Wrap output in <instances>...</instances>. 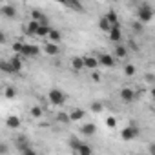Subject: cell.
Here are the masks:
<instances>
[{
  "mask_svg": "<svg viewBox=\"0 0 155 155\" xmlns=\"http://www.w3.org/2000/svg\"><path fill=\"white\" fill-rule=\"evenodd\" d=\"M137 18H139V22H142V24L151 22V18H153V8L148 6V4H142V6L139 8V11H137Z\"/></svg>",
  "mask_w": 155,
  "mask_h": 155,
  "instance_id": "cell-1",
  "label": "cell"
},
{
  "mask_svg": "<svg viewBox=\"0 0 155 155\" xmlns=\"http://www.w3.org/2000/svg\"><path fill=\"white\" fill-rule=\"evenodd\" d=\"M48 99H49V102H51L53 106H62V104L66 102V95H64V91H60V90H57V88L49 90Z\"/></svg>",
  "mask_w": 155,
  "mask_h": 155,
  "instance_id": "cell-2",
  "label": "cell"
},
{
  "mask_svg": "<svg viewBox=\"0 0 155 155\" xmlns=\"http://www.w3.org/2000/svg\"><path fill=\"white\" fill-rule=\"evenodd\" d=\"M140 135V130L135 126V124H131V126H126L124 130H122V133H120V137L124 139V140H133V139H137Z\"/></svg>",
  "mask_w": 155,
  "mask_h": 155,
  "instance_id": "cell-3",
  "label": "cell"
},
{
  "mask_svg": "<svg viewBox=\"0 0 155 155\" xmlns=\"http://www.w3.org/2000/svg\"><path fill=\"white\" fill-rule=\"evenodd\" d=\"M40 53V48L38 46H35V44H22V51H20V55H24V57H37Z\"/></svg>",
  "mask_w": 155,
  "mask_h": 155,
  "instance_id": "cell-4",
  "label": "cell"
},
{
  "mask_svg": "<svg viewBox=\"0 0 155 155\" xmlns=\"http://www.w3.org/2000/svg\"><path fill=\"white\" fill-rule=\"evenodd\" d=\"M97 60H99V66H104V68H113L115 66V58L110 53H101L97 57Z\"/></svg>",
  "mask_w": 155,
  "mask_h": 155,
  "instance_id": "cell-5",
  "label": "cell"
},
{
  "mask_svg": "<svg viewBox=\"0 0 155 155\" xmlns=\"http://www.w3.org/2000/svg\"><path fill=\"white\" fill-rule=\"evenodd\" d=\"M108 35H110V40L111 42H120V38H122V33H120V28L119 26H111L110 31H108Z\"/></svg>",
  "mask_w": 155,
  "mask_h": 155,
  "instance_id": "cell-6",
  "label": "cell"
},
{
  "mask_svg": "<svg viewBox=\"0 0 155 155\" xmlns=\"http://www.w3.org/2000/svg\"><path fill=\"white\" fill-rule=\"evenodd\" d=\"M84 58V68H88V69H97L99 68V60H97V57H93V55H86V57H82Z\"/></svg>",
  "mask_w": 155,
  "mask_h": 155,
  "instance_id": "cell-7",
  "label": "cell"
},
{
  "mask_svg": "<svg viewBox=\"0 0 155 155\" xmlns=\"http://www.w3.org/2000/svg\"><path fill=\"white\" fill-rule=\"evenodd\" d=\"M135 91L133 90H130V88H124V90H120V101L122 102H131V101H135Z\"/></svg>",
  "mask_w": 155,
  "mask_h": 155,
  "instance_id": "cell-8",
  "label": "cell"
},
{
  "mask_svg": "<svg viewBox=\"0 0 155 155\" xmlns=\"http://www.w3.org/2000/svg\"><path fill=\"white\" fill-rule=\"evenodd\" d=\"M81 133H82V135H86V137H91V135H95V133H97V126H95V124H91V122H86V124H82V126H81Z\"/></svg>",
  "mask_w": 155,
  "mask_h": 155,
  "instance_id": "cell-9",
  "label": "cell"
},
{
  "mask_svg": "<svg viewBox=\"0 0 155 155\" xmlns=\"http://www.w3.org/2000/svg\"><path fill=\"white\" fill-rule=\"evenodd\" d=\"M0 13H2L6 18H15L17 17V9H15V6H2V8H0Z\"/></svg>",
  "mask_w": 155,
  "mask_h": 155,
  "instance_id": "cell-10",
  "label": "cell"
},
{
  "mask_svg": "<svg viewBox=\"0 0 155 155\" xmlns=\"http://www.w3.org/2000/svg\"><path fill=\"white\" fill-rule=\"evenodd\" d=\"M9 66H11L13 73H18V71L22 69V58H20V55H17V57H11V58H9Z\"/></svg>",
  "mask_w": 155,
  "mask_h": 155,
  "instance_id": "cell-11",
  "label": "cell"
},
{
  "mask_svg": "<svg viewBox=\"0 0 155 155\" xmlns=\"http://www.w3.org/2000/svg\"><path fill=\"white\" fill-rule=\"evenodd\" d=\"M64 6H68L69 9H73V11H84V8H82V4L79 2V0H64L62 2Z\"/></svg>",
  "mask_w": 155,
  "mask_h": 155,
  "instance_id": "cell-12",
  "label": "cell"
},
{
  "mask_svg": "<svg viewBox=\"0 0 155 155\" xmlns=\"http://www.w3.org/2000/svg\"><path fill=\"white\" fill-rule=\"evenodd\" d=\"M48 38H49V42H60L62 40V33L58 31V29H49V33H48Z\"/></svg>",
  "mask_w": 155,
  "mask_h": 155,
  "instance_id": "cell-13",
  "label": "cell"
},
{
  "mask_svg": "<svg viewBox=\"0 0 155 155\" xmlns=\"http://www.w3.org/2000/svg\"><path fill=\"white\" fill-rule=\"evenodd\" d=\"M71 68H73L75 71L84 69V58H82V57H75V58L71 60Z\"/></svg>",
  "mask_w": 155,
  "mask_h": 155,
  "instance_id": "cell-14",
  "label": "cell"
},
{
  "mask_svg": "<svg viewBox=\"0 0 155 155\" xmlns=\"http://www.w3.org/2000/svg\"><path fill=\"white\" fill-rule=\"evenodd\" d=\"M82 119H84V111H82L81 108L71 110V113H69V120H82Z\"/></svg>",
  "mask_w": 155,
  "mask_h": 155,
  "instance_id": "cell-15",
  "label": "cell"
},
{
  "mask_svg": "<svg viewBox=\"0 0 155 155\" xmlns=\"http://www.w3.org/2000/svg\"><path fill=\"white\" fill-rule=\"evenodd\" d=\"M44 51L48 53V55H58V46H57V42H48L46 44V48H44Z\"/></svg>",
  "mask_w": 155,
  "mask_h": 155,
  "instance_id": "cell-16",
  "label": "cell"
},
{
  "mask_svg": "<svg viewBox=\"0 0 155 155\" xmlns=\"http://www.w3.org/2000/svg\"><path fill=\"white\" fill-rule=\"evenodd\" d=\"M106 20H108L111 26H119V17H117V13H115L113 9H110V11L106 13Z\"/></svg>",
  "mask_w": 155,
  "mask_h": 155,
  "instance_id": "cell-17",
  "label": "cell"
},
{
  "mask_svg": "<svg viewBox=\"0 0 155 155\" xmlns=\"http://www.w3.org/2000/svg\"><path fill=\"white\" fill-rule=\"evenodd\" d=\"M38 24H40V22H37V20H31V22L26 26V33L35 37V35H37V29H38Z\"/></svg>",
  "mask_w": 155,
  "mask_h": 155,
  "instance_id": "cell-18",
  "label": "cell"
},
{
  "mask_svg": "<svg viewBox=\"0 0 155 155\" xmlns=\"http://www.w3.org/2000/svg\"><path fill=\"white\" fill-rule=\"evenodd\" d=\"M31 18H33V20H37V22H40V24H48V18H46L40 11H37V9H33V11H31Z\"/></svg>",
  "mask_w": 155,
  "mask_h": 155,
  "instance_id": "cell-19",
  "label": "cell"
},
{
  "mask_svg": "<svg viewBox=\"0 0 155 155\" xmlns=\"http://www.w3.org/2000/svg\"><path fill=\"white\" fill-rule=\"evenodd\" d=\"M91 146H88V144H84V142H81L79 144V148H77V153H81V155H91Z\"/></svg>",
  "mask_w": 155,
  "mask_h": 155,
  "instance_id": "cell-20",
  "label": "cell"
},
{
  "mask_svg": "<svg viewBox=\"0 0 155 155\" xmlns=\"http://www.w3.org/2000/svg\"><path fill=\"white\" fill-rule=\"evenodd\" d=\"M49 26L48 24H38V29H37V35L35 37H48V33H49Z\"/></svg>",
  "mask_w": 155,
  "mask_h": 155,
  "instance_id": "cell-21",
  "label": "cell"
},
{
  "mask_svg": "<svg viewBox=\"0 0 155 155\" xmlns=\"http://www.w3.org/2000/svg\"><path fill=\"white\" fill-rule=\"evenodd\" d=\"M6 124H8L9 128H18V126H20V119L15 117V115H9V117L6 119Z\"/></svg>",
  "mask_w": 155,
  "mask_h": 155,
  "instance_id": "cell-22",
  "label": "cell"
},
{
  "mask_svg": "<svg viewBox=\"0 0 155 155\" xmlns=\"http://www.w3.org/2000/svg\"><path fill=\"white\" fill-rule=\"evenodd\" d=\"M126 55H128L126 46H117V49H115V57H117V58H126Z\"/></svg>",
  "mask_w": 155,
  "mask_h": 155,
  "instance_id": "cell-23",
  "label": "cell"
},
{
  "mask_svg": "<svg viewBox=\"0 0 155 155\" xmlns=\"http://www.w3.org/2000/svg\"><path fill=\"white\" fill-rule=\"evenodd\" d=\"M0 71L2 73H13V69L9 66V60H0Z\"/></svg>",
  "mask_w": 155,
  "mask_h": 155,
  "instance_id": "cell-24",
  "label": "cell"
},
{
  "mask_svg": "<svg viewBox=\"0 0 155 155\" xmlns=\"http://www.w3.org/2000/svg\"><path fill=\"white\" fill-rule=\"evenodd\" d=\"M99 28H101L102 31H106V33H108V31H110V28H111V24L106 20V17H102V18L99 20Z\"/></svg>",
  "mask_w": 155,
  "mask_h": 155,
  "instance_id": "cell-25",
  "label": "cell"
},
{
  "mask_svg": "<svg viewBox=\"0 0 155 155\" xmlns=\"http://www.w3.org/2000/svg\"><path fill=\"white\" fill-rule=\"evenodd\" d=\"M124 75L126 77H133L135 75V66L133 64H126L124 66Z\"/></svg>",
  "mask_w": 155,
  "mask_h": 155,
  "instance_id": "cell-26",
  "label": "cell"
},
{
  "mask_svg": "<svg viewBox=\"0 0 155 155\" xmlns=\"http://www.w3.org/2000/svg\"><path fill=\"white\" fill-rule=\"evenodd\" d=\"M4 95H6L8 99H15V97H17V90H15L13 86H8L6 91H4Z\"/></svg>",
  "mask_w": 155,
  "mask_h": 155,
  "instance_id": "cell-27",
  "label": "cell"
},
{
  "mask_svg": "<svg viewBox=\"0 0 155 155\" xmlns=\"http://www.w3.org/2000/svg\"><path fill=\"white\" fill-rule=\"evenodd\" d=\"M31 117L40 119V117H42V108H40V106H33V108H31Z\"/></svg>",
  "mask_w": 155,
  "mask_h": 155,
  "instance_id": "cell-28",
  "label": "cell"
},
{
  "mask_svg": "<svg viewBox=\"0 0 155 155\" xmlns=\"http://www.w3.org/2000/svg\"><path fill=\"white\" fill-rule=\"evenodd\" d=\"M82 140H79V139H77V137H71L69 139V146H71V150L73 151H77V148H79V144H81Z\"/></svg>",
  "mask_w": 155,
  "mask_h": 155,
  "instance_id": "cell-29",
  "label": "cell"
},
{
  "mask_svg": "<svg viewBox=\"0 0 155 155\" xmlns=\"http://www.w3.org/2000/svg\"><path fill=\"white\" fill-rule=\"evenodd\" d=\"M90 108H91V111H95V113H101L104 106H102L101 102H91V106H90Z\"/></svg>",
  "mask_w": 155,
  "mask_h": 155,
  "instance_id": "cell-30",
  "label": "cell"
},
{
  "mask_svg": "<svg viewBox=\"0 0 155 155\" xmlns=\"http://www.w3.org/2000/svg\"><path fill=\"white\" fill-rule=\"evenodd\" d=\"M57 120L68 124V122H69V115H68V113H58V115H57Z\"/></svg>",
  "mask_w": 155,
  "mask_h": 155,
  "instance_id": "cell-31",
  "label": "cell"
},
{
  "mask_svg": "<svg viewBox=\"0 0 155 155\" xmlns=\"http://www.w3.org/2000/svg\"><path fill=\"white\" fill-rule=\"evenodd\" d=\"M133 31H135V33H142V31H144V24H142V22H135V24H133Z\"/></svg>",
  "mask_w": 155,
  "mask_h": 155,
  "instance_id": "cell-32",
  "label": "cell"
},
{
  "mask_svg": "<svg viewBox=\"0 0 155 155\" xmlns=\"http://www.w3.org/2000/svg\"><path fill=\"white\" fill-rule=\"evenodd\" d=\"M106 124H108L110 128H115V126H117V119H115V117H108V119H106Z\"/></svg>",
  "mask_w": 155,
  "mask_h": 155,
  "instance_id": "cell-33",
  "label": "cell"
},
{
  "mask_svg": "<svg viewBox=\"0 0 155 155\" xmlns=\"http://www.w3.org/2000/svg\"><path fill=\"white\" fill-rule=\"evenodd\" d=\"M22 44H24V42H15V44H13V49H15L18 55H20V51H22Z\"/></svg>",
  "mask_w": 155,
  "mask_h": 155,
  "instance_id": "cell-34",
  "label": "cell"
},
{
  "mask_svg": "<svg viewBox=\"0 0 155 155\" xmlns=\"http://www.w3.org/2000/svg\"><path fill=\"white\" fill-rule=\"evenodd\" d=\"M8 151H9V148L4 142H0V153H8Z\"/></svg>",
  "mask_w": 155,
  "mask_h": 155,
  "instance_id": "cell-35",
  "label": "cell"
},
{
  "mask_svg": "<svg viewBox=\"0 0 155 155\" xmlns=\"http://www.w3.org/2000/svg\"><path fill=\"white\" fill-rule=\"evenodd\" d=\"M91 79H93L95 82H99V81H101V75H99V73H97L95 69H93V75H91Z\"/></svg>",
  "mask_w": 155,
  "mask_h": 155,
  "instance_id": "cell-36",
  "label": "cell"
},
{
  "mask_svg": "<svg viewBox=\"0 0 155 155\" xmlns=\"http://www.w3.org/2000/svg\"><path fill=\"white\" fill-rule=\"evenodd\" d=\"M0 44H6V35L0 31Z\"/></svg>",
  "mask_w": 155,
  "mask_h": 155,
  "instance_id": "cell-37",
  "label": "cell"
},
{
  "mask_svg": "<svg viewBox=\"0 0 155 155\" xmlns=\"http://www.w3.org/2000/svg\"><path fill=\"white\" fill-rule=\"evenodd\" d=\"M49 2H58V4H62V2H64V0H49Z\"/></svg>",
  "mask_w": 155,
  "mask_h": 155,
  "instance_id": "cell-38",
  "label": "cell"
},
{
  "mask_svg": "<svg viewBox=\"0 0 155 155\" xmlns=\"http://www.w3.org/2000/svg\"><path fill=\"white\" fill-rule=\"evenodd\" d=\"M115 2H117V0H115Z\"/></svg>",
  "mask_w": 155,
  "mask_h": 155,
  "instance_id": "cell-39",
  "label": "cell"
}]
</instances>
